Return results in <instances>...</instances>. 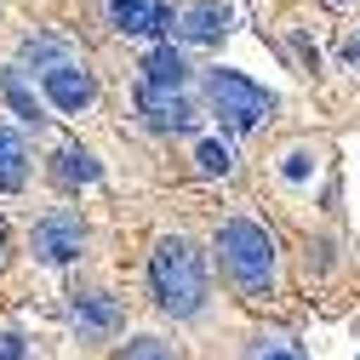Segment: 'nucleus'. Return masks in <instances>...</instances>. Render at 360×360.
<instances>
[{"mask_svg":"<svg viewBox=\"0 0 360 360\" xmlns=\"http://www.w3.org/2000/svg\"><path fill=\"white\" fill-rule=\"evenodd\" d=\"M0 98H6V103L29 120V126H40V120H46V115H40V103H34V92L18 80V69H0Z\"/></svg>","mask_w":360,"mask_h":360,"instance_id":"4468645a","label":"nucleus"},{"mask_svg":"<svg viewBox=\"0 0 360 360\" xmlns=\"http://www.w3.org/2000/svg\"><path fill=\"white\" fill-rule=\"evenodd\" d=\"M23 184H29V143L23 131L0 126V195H18Z\"/></svg>","mask_w":360,"mask_h":360,"instance_id":"9d476101","label":"nucleus"},{"mask_svg":"<svg viewBox=\"0 0 360 360\" xmlns=\"http://www.w3.org/2000/svg\"><path fill=\"white\" fill-rule=\"evenodd\" d=\"M206 103H212L223 131H252V126L269 120V109H275V98H269L257 80L235 75V69H212L206 75Z\"/></svg>","mask_w":360,"mask_h":360,"instance_id":"7ed1b4c3","label":"nucleus"},{"mask_svg":"<svg viewBox=\"0 0 360 360\" xmlns=\"http://www.w3.org/2000/svg\"><path fill=\"white\" fill-rule=\"evenodd\" d=\"M69 321H75V332H80V338L103 343V338H115V332L126 326V314H120V297H109V292H75Z\"/></svg>","mask_w":360,"mask_h":360,"instance_id":"423d86ee","label":"nucleus"},{"mask_svg":"<svg viewBox=\"0 0 360 360\" xmlns=\"http://www.w3.org/2000/svg\"><path fill=\"white\" fill-rule=\"evenodd\" d=\"M143 80H149V86H172V92H184V80H189V63H184V52H177L172 40H160V46L143 58Z\"/></svg>","mask_w":360,"mask_h":360,"instance_id":"9b49d317","label":"nucleus"},{"mask_svg":"<svg viewBox=\"0 0 360 360\" xmlns=\"http://www.w3.org/2000/svg\"><path fill=\"white\" fill-rule=\"evenodd\" d=\"M257 360H303L297 349H269V354H257Z\"/></svg>","mask_w":360,"mask_h":360,"instance_id":"aec40b11","label":"nucleus"},{"mask_svg":"<svg viewBox=\"0 0 360 360\" xmlns=\"http://www.w3.org/2000/svg\"><path fill=\"white\" fill-rule=\"evenodd\" d=\"M0 360H29V343L18 332H0Z\"/></svg>","mask_w":360,"mask_h":360,"instance_id":"a211bd4d","label":"nucleus"},{"mask_svg":"<svg viewBox=\"0 0 360 360\" xmlns=\"http://www.w3.org/2000/svg\"><path fill=\"white\" fill-rule=\"evenodd\" d=\"M34 257L40 263H75L80 257V246H86V223H80V212H69V206H58V212H46V217H40L34 223Z\"/></svg>","mask_w":360,"mask_h":360,"instance_id":"20e7f679","label":"nucleus"},{"mask_svg":"<svg viewBox=\"0 0 360 360\" xmlns=\"http://www.w3.org/2000/svg\"><path fill=\"white\" fill-rule=\"evenodd\" d=\"M195 160H200V172H206V177H223V172L235 166V155H229V143H223V138H206V143L195 149Z\"/></svg>","mask_w":360,"mask_h":360,"instance_id":"2eb2a0df","label":"nucleus"},{"mask_svg":"<svg viewBox=\"0 0 360 360\" xmlns=\"http://www.w3.org/2000/svg\"><path fill=\"white\" fill-rule=\"evenodd\" d=\"M120 360H172V349H166V343H155V338H131Z\"/></svg>","mask_w":360,"mask_h":360,"instance_id":"dca6fc26","label":"nucleus"},{"mask_svg":"<svg viewBox=\"0 0 360 360\" xmlns=\"http://www.w3.org/2000/svg\"><path fill=\"white\" fill-rule=\"evenodd\" d=\"M0 246H6V229H0Z\"/></svg>","mask_w":360,"mask_h":360,"instance_id":"4be33fe9","label":"nucleus"},{"mask_svg":"<svg viewBox=\"0 0 360 360\" xmlns=\"http://www.w3.org/2000/svg\"><path fill=\"white\" fill-rule=\"evenodd\" d=\"M177 34L195 40V46H217V40L229 34V6H217V0H200V6H189L184 18H177Z\"/></svg>","mask_w":360,"mask_h":360,"instance_id":"1a4fd4ad","label":"nucleus"},{"mask_svg":"<svg viewBox=\"0 0 360 360\" xmlns=\"http://www.w3.org/2000/svg\"><path fill=\"white\" fill-rule=\"evenodd\" d=\"M332 6H349V0H332Z\"/></svg>","mask_w":360,"mask_h":360,"instance_id":"412c9836","label":"nucleus"},{"mask_svg":"<svg viewBox=\"0 0 360 360\" xmlns=\"http://www.w3.org/2000/svg\"><path fill=\"white\" fill-rule=\"evenodd\" d=\"M309 172H314V155H309V149H292V155H286V184H303Z\"/></svg>","mask_w":360,"mask_h":360,"instance_id":"f3484780","label":"nucleus"},{"mask_svg":"<svg viewBox=\"0 0 360 360\" xmlns=\"http://www.w3.org/2000/svg\"><path fill=\"white\" fill-rule=\"evenodd\" d=\"M23 63L40 69V75H52V69L75 63V52H69V40H58V34H29L23 40Z\"/></svg>","mask_w":360,"mask_h":360,"instance_id":"ddd939ff","label":"nucleus"},{"mask_svg":"<svg viewBox=\"0 0 360 360\" xmlns=\"http://www.w3.org/2000/svg\"><path fill=\"white\" fill-rule=\"evenodd\" d=\"M52 177H58L63 189H86V184H98V177H103V166L86 155V149H58L52 155Z\"/></svg>","mask_w":360,"mask_h":360,"instance_id":"f8f14e48","label":"nucleus"},{"mask_svg":"<svg viewBox=\"0 0 360 360\" xmlns=\"http://www.w3.org/2000/svg\"><path fill=\"white\" fill-rule=\"evenodd\" d=\"M217 263H223V275L235 281V292H246V297L275 292V240H269L263 223L229 217L217 229Z\"/></svg>","mask_w":360,"mask_h":360,"instance_id":"f03ea898","label":"nucleus"},{"mask_svg":"<svg viewBox=\"0 0 360 360\" xmlns=\"http://www.w3.org/2000/svg\"><path fill=\"white\" fill-rule=\"evenodd\" d=\"M109 23L120 34H172L177 12L166 0H109Z\"/></svg>","mask_w":360,"mask_h":360,"instance_id":"6e6552de","label":"nucleus"},{"mask_svg":"<svg viewBox=\"0 0 360 360\" xmlns=\"http://www.w3.org/2000/svg\"><path fill=\"white\" fill-rule=\"evenodd\" d=\"M138 115L149 120V131H166V138H177V131L195 126V109L184 103V92H172V86H138Z\"/></svg>","mask_w":360,"mask_h":360,"instance_id":"39448f33","label":"nucleus"},{"mask_svg":"<svg viewBox=\"0 0 360 360\" xmlns=\"http://www.w3.org/2000/svg\"><path fill=\"white\" fill-rule=\"evenodd\" d=\"M40 86H46V98H52L63 115L92 109V98H98V80H92L86 63H63V69H52V75H40Z\"/></svg>","mask_w":360,"mask_h":360,"instance_id":"0eeeda50","label":"nucleus"},{"mask_svg":"<svg viewBox=\"0 0 360 360\" xmlns=\"http://www.w3.org/2000/svg\"><path fill=\"white\" fill-rule=\"evenodd\" d=\"M343 58H349V69H360V34H354L349 46H343Z\"/></svg>","mask_w":360,"mask_h":360,"instance_id":"6ab92c4d","label":"nucleus"},{"mask_svg":"<svg viewBox=\"0 0 360 360\" xmlns=\"http://www.w3.org/2000/svg\"><path fill=\"white\" fill-rule=\"evenodd\" d=\"M149 292H155V303L172 314V321H189V314H200V303H206V263H200V252H195L184 235L155 240V257H149Z\"/></svg>","mask_w":360,"mask_h":360,"instance_id":"f257e3e1","label":"nucleus"}]
</instances>
